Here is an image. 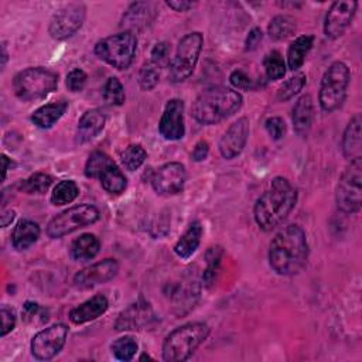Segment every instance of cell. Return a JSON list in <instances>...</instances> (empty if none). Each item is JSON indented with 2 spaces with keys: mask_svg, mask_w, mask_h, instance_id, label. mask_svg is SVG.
I'll return each mask as SVG.
<instances>
[{
  "mask_svg": "<svg viewBox=\"0 0 362 362\" xmlns=\"http://www.w3.org/2000/svg\"><path fill=\"white\" fill-rule=\"evenodd\" d=\"M308 259V242L304 229L291 223L281 228L270 242L269 264L280 276L300 273Z\"/></svg>",
  "mask_w": 362,
  "mask_h": 362,
  "instance_id": "cell-1",
  "label": "cell"
},
{
  "mask_svg": "<svg viewBox=\"0 0 362 362\" xmlns=\"http://www.w3.org/2000/svg\"><path fill=\"white\" fill-rule=\"evenodd\" d=\"M297 202V189L286 177H274L269 188L256 199L253 216L266 232L276 229L290 215Z\"/></svg>",
  "mask_w": 362,
  "mask_h": 362,
  "instance_id": "cell-2",
  "label": "cell"
},
{
  "mask_svg": "<svg viewBox=\"0 0 362 362\" xmlns=\"http://www.w3.org/2000/svg\"><path fill=\"white\" fill-rule=\"evenodd\" d=\"M242 103L243 98L239 92L225 86H212L195 98L191 115L198 123L212 126L235 115L242 107Z\"/></svg>",
  "mask_w": 362,
  "mask_h": 362,
  "instance_id": "cell-3",
  "label": "cell"
},
{
  "mask_svg": "<svg viewBox=\"0 0 362 362\" xmlns=\"http://www.w3.org/2000/svg\"><path fill=\"white\" fill-rule=\"evenodd\" d=\"M211 328L205 322H187L174 328L163 341V359L167 362L187 361L208 338Z\"/></svg>",
  "mask_w": 362,
  "mask_h": 362,
  "instance_id": "cell-4",
  "label": "cell"
},
{
  "mask_svg": "<svg viewBox=\"0 0 362 362\" xmlns=\"http://www.w3.org/2000/svg\"><path fill=\"white\" fill-rule=\"evenodd\" d=\"M58 86V74L44 66H30L13 78V89L20 100L44 99Z\"/></svg>",
  "mask_w": 362,
  "mask_h": 362,
  "instance_id": "cell-5",
  "label": "cell"
},
{
  "mask_svg": "<svg viewBox=\"0 0 362 362\" xmlns=\"http://www.w3.org/2000/svg\"><path fill=\"white\" fill-rule=\"evenodd\" d=\"M349 79L351 74L345 62L335 61L327 68L322 75L318 93V102L324 112L329 113L342 106L346 98Z\"/></svg>",
  "mask_w": 362,
  "mask_h": 362,
  "instance_id": "cell-6",
  "label": "cell"
},
{
  "mask_svg": "<svg viewBox=\"0 0 362 362\" xmlns=\"http://www.w3.org/2000/svg\"><path fill=\"white\" fill-rule=\"evenodd\" d=\"M137 38L132 31L109 35L95 45V54L116 69H127L136 55Z\"/></svg>",
  "mask_w": 362,
  "mask_h": 362,
  "instance_id": "cell-7",
  "label": "cell"
},
{
  "mask_svg": "<svg viewBox=\"0 0 362 362\" xmlns=\"http://www.w3.org/2000/svg\"><path fill=\"white\" fill-rule=\"evenodd\" d=\"M335 202L344 214H358L362 205V157L351 160L335 188Z\"/></svg>",
  "mask_w": 362,
  "mask_h": 362,
  "instance_id": "cell-8",
  "label": "cell"
},
{
  "mask_svg": "<svg viewBox=\"0 0 362 362\" xmlns=\"http://www.w3.org/2000/svg\"><path fill=\"white\" fill-rule=\"evenodd\" d=\"M99 218L100 212L95 205H75L51 218L45 232L51 239H59L81 228L95 223L96 221H99Z\"/></svg>",
  "mask_w": 362,
  "mask_h": 362,
  "instance_id": "cell-9",
  "label": "cell"
},
{
  "mask_svg": "<svg viewBox=\"0 0 362 362\" xmlns=\"http://www.w3.org/2000/svg\"><path fill=\"white\" fill-rule=\"evenodd\" d=\"M202 44L204 37L199 31L188 33L180 40L175 55L168 64V76L171 82H182L191 76L197 66Z\"/></svg>",
  "mask_w": 362,
  "mask_h": 362,
  "instance_id": "cell-10",
  "label": "cell"
},
{
  "mask_svg": "<svg viewBox=\"0 0 362 362\" xmlns=\"http://www.w3.org/2000/svg\"><path fill=\"white\" fill-rule=\"evenodd\" d=\"M86 7L82 3H69L61 7L51 18L48 33L54 40L62 41L72 37L83 24Z\"/></svg>",
  "mask_w": 362,
  "mask_h": 362,
  "instance_id": "cell-11",
  "label": "cell"
},
{
  "mask_svg": "<svg viewBox=\"0 0 362 362\" xmlns=\"http://www.w3.org/2000/svg\"><path fill=\"white\" fill-rule=\"evenodd\" d=\"M68 337V327L65 324H52L38 331L31 339V354L38 361L52 359L64 348Z\"/></svg>",
  "mask_w": 362,
  "mask_h": 362,
  "instance_id": "cell-12",
  "label": "cell"
},
{
  "mask_svg": "<svg viewBox=\"0 0 362 362\" xmlns=\"http://www.w3.org/2000/svg\"><path fill=\"white\" fill-rule=\"evenodd\" d=\"M187 181V171L181 163L170 161L158 167L151 177V187L158 195L170 197L181 192Z\"/></svg>",
  "mask_w": 362,
  "mask_h": 362,
  "instance_id": "cell-13",
  "label": "cell"
},
{
  "mask_svg": "<svg viewBox=\"0 0 362 362\" xmlns=\"http://www.w3.org/2000/svg\"><path fill=\"white\" fill-rule=\"evenodd\" d=\"M156 322V314L148 301L139 298L127 305L116 318V331H139Z\"/></svg>",
  "mask_w": 362,
  "mask_h": 362,
  "instance_id": "cell-14",
  "label": "cell"
},
{
  "mask_svg": "<svg viewBox=\"0 0 362 362\" xmlns=\"http://www.w3.org/2000/svg\"><path fill=\"white\" fill-rule=\"evenodd\" d=\"M117 272H119L117 260L107 257L81 269L74 276V286L79 290H89L95 286H99L112 280L117 274Z\"/></svg>",
  "mask_w": 362,
  "mask_h": 362,
  "instance_id": "cell-15",
  "label": "cell"
},
{
  "mask_svg": "<svg viewBox=\"0 0 362 362\" xmlns=\"http://www.w3.org/2000/svg\"><path fill=\"white\" fill-rule=\"evenodd\" d=\"M356 7H358V1H349V0L334 1L325 14L324 34L331 40L339 38L352 23L354 16L356 13Z\"/></svg>",
  "mask_w": 362,
  "mask_h": 362,
  "instance_id": "cell-16",
  "label": "cell"
},
{
  "mask_svg": "<svg viewBox=\"0 0 362 362\" xmlns=\"http://www.w3.org/2000/svg\"><path fill=\"white\" fill-rule=\"evenodd\" d=\"M160 134L170 141H175L184 137V102L181 99H170L164 107L158 123Z\"/></svg>",
  "mask_w": 362,
  "mask_h": 362,
  "instance_id": "cell-17",
  "label": "cell"
},
{
  "mask_svg": "<svg viewBox=\"0 0 362 362\" xmlns=\"http://www.w3.org/2000/svg\"><path fill=\"white\" fill-rule=\"evenodd\" d=\"M249 137V120L247 117H239L223 133L219 140V153L223 158L232 160L238 157L246 146Z\"/></svg>",
  "mask_w": 362,
  "mask_h": 362,
  "instance_id": "cell-18",
  "label": "cell"
},
{
  "mask_svg": "<svg viewBox=\"0 0 362 362\" xmlns=\"http://www.w3.org/2000/svg\"><path fill=\"white\" fill-rule=\"evenodd\" d=\"M165 296L174 305V311L177 315L187 314L191 308H194L198 297H199V286L197 281H180L168 286V291Z\"/></svg>",
  "mask_w": 362,
  "mask_h": 362,
  "instance_id": "cell-19",
  "label": "cell"
},
{
  "mask_svg": "<svg viewBox=\"0 0 362 362\" xmlns=\"http://www.w3.org/2000/svg\"><path fill=\"white\" fill-rule=\"evenodd\" d=\"M157 16V8L154 3L150 1H136L129 6L122 17L120 25L124 27V31L143 30L148 27Z\"/></svg>",
  "mask_w": 362,
  "mask_h": 362,
  "instance_id": "cell-20",
  "label": "cell"
},
{
  "mask_svg": "<svg viewBox=\"0 0 362 362\" xmlns=\"http://www.w3.org/2000/svg\"><path fill=\"white\" fill-rule=\"evenodd\" d=\"M109 307V301L103 294H95L79 305L74 307L69 311V320L75 325H81L89 321H93L103 315Z\"/></svg>",
  "mask_w": 362,
  "mask_h": 362,
  "instance_id": "cell-21",
  "label": "cell"
},
{
  "mask_svg": "<svg viewBox=\"0 0 362 362\" xmlns=\"http://www.w3.org/2000/svg\"><path fill=\"white\" fill-rule=\"evenodd\" d=\"M314 102L311 95L305 93L300 96L291 110L293 127L298 136L305 137L310 133L314 123Z\"/></svg>",
  "mask_w": 362,
  "mask_h": 362,
  "instance_id": "cell-22",
  "label": "cell"
},
{
  "mask_svg": "<svg viewBox=\"0 0 362 362\" xmlns=\"http://www.w3.org/2000/svg\"><path fill=\"white\" fill-rule=\"evenodd\" d=\"M105 123H106V116L102 110L99 109L86 110L78 122L76 134H75L76 143L83 144L93 140L103 130Z\"/></svg>",
  "mask_w": 362,
  "mask_h": 362,
  "instance_id": "cell-23",
  "label": "cell"
},
{
  "mask_svg": "<svg viewBox=\"0 0 362 362\" xmlns=\"http://www.w3.org/2000/svg\"><path fill=\"white\" fill-rule=\"evenodd\" d=\"M361 115L356 113L346 124L342 140H341V150L345 158L354 160L361 156V147H362V139H361Z\"/></svg>",
  "mask_w": 362,
  "mask_h": 362,
  "instance_id": "cell-24",
  "label": "cell"
},
{
  "mask_svg": "<svg viewBox=\"0 0 362 362\" xmlns=\"http://www.w3.org/2000/svg\"><path fill=\"white\" fill-rule=\"evenodd\" d=\"M202 225L199 221H192L188 228L184 230V233L180 236V239L174 245V253L182 259L188 260L195 250L198 249L202 238Z\"/></svg>",
  "mask_w": 362,
  "mask_h": 362,
  "instance_id": "cell-25",
  "label": "cell"
},
{
  "mask_svg": "<svg viewBox=\"0 0 362 362\" xmlns=\"http://www.w3.org/2000/svg\"><path fill=\"white\" fill-rule=\"evenodd\" d=\"M68 102L64 99L42 105L34 110V113L31 115V122L40 129H49L64 116Z\"/></svg>",
  "mask_w": 362,
  "mask_h": 362,
  "instance_id": "cell-26",
  "label": "cell"
},
{
  "mask_svg": "<svg viewBox=\"0 0 362 362\" xmlns=\"http://www.w3.org/2000/svg\"><path fill=\"white\" fill-rule=\"evenodd\" d=\"M40 225L31 219H21L11 232V245L17 250H25L40 238Z\"/></svg>",
  "mask_w": 362,
  "mask_h": 362,
  "instance_id": "cell-27",
  "label": "cell"
},
{
  "mask_svg": "<svg viewBox=\"0 0 362 362\" xmlns=\"http://www.w3.org/2000/svg\"><path fill=\"white\" fill-rule=\"evenodd\" d=\"M100 249V240L93 233H82L71 243V257L76 262L92 260Z\"/></svg>",
  "mask_w": 362,
  "mask_h": 362,
  "instance_id": "cell-28",
  "label": "cell"
},
{
  "mask_svg": "<svg viewBox=\"0 0 362 362\" xmlns=\"http://www.w3.org/2000/svg\"><path fill=\"white\" fill-rule=\"evenodd\" d=\"M314 37L313 35H300L297 37L287 49V65L291 71H297L305 61L307 54L313 48Z\"/></svg>",
  "mask_w": 362,
  "mask_h": 362,
  "instance_id": "cell-29",
  "label": "cell"
},
{
  "mask_svg": "<svg viewBox=\"0 0 362 362\" xmlns=\"http://www.w3.org/2000/svg\"><path fill=\"white\" fill-rule=\"evenodd\" d=\"M99 181H100L102 188L106 192H109L110 195H119L127 187V180H126L124 174L122 173V170L116 165V163L109 165L102 173V175L99 177Z\"/></svg>",
  "mask_w": 362,
  "mask_h": 362,
  "instance_id": "cell-30",
  "label": "cell"
},
{
  "mask_svg": "<svg viewBox=\"0 0 362 362\" xmlns=\"http://www.w3.org/2000/svg\"><path fill=\"white\" fill-rule=\"evenodd\" d=\"M296 31V21L287 14H279L273 17L267 25V34L274 41H281L293 35Z\"/></svg>",
  "mask_w": 362,
  "mask_h": 362,
  "instance_id": "cell-31",
  "label": "cell"
},
{
  "mask_svg": "<svg viewBox=\"0 0 362 362\" xmlns=\"http://www.w3.org/2000/svg\"><path fill=\"white\" fill-rule=\"evenodd\" d=\"M222 256H223V249L219 245L211 246L206 250V253H205L206 267H205V270L202 273V283H204V286L209 287L211 284H214V281L216 279V274H218V270H219V266H221Z\"/></svg>",
  "mask_w": 362,
  "mask_h": 362,
  "instance_id": "cell-32",
  "label": "cell"
},
{
  "mask_svg": "<svg viewBox=\"0 0 362 362\" xmlns=\"http://www.w3.org/2000/svg\"><path fill=\"white\" fill-rule=\"evenodd\" d=\"M79 195V187L74 180H62L59 181L52 192H51V202L54 205H65L71 204Z\"/></svg>",
  "mask_w": 362,
  "mask_h": 362,
  "instance_id": "cell-33",
  "label": "cell"
},
{
  "mask_svg": "<svg viewBox=\"0 0 362 362\" xmlns=\"http://www.w3.org/2000/svg\"><path fill=\"white\" fill-rule=\"evenodd\" d=\"M52 184V177L47 173H34L18 182V189L25 194H44Z\"/></svg>",
  "mask_w": 362,
  "mask_h": 362,
  "instance_id": "cell-34",
  "label": "cell"
},
{
  "mask_svg": "<svg viewBox=\"0 0 362 362\" xmlns=\"http://www.w3.org/2000/svg\"><path fill=\"white\" fill-rule=\"evenodd\" d=\"M139 349L137 341L132 335H124L117 339H115L110 345V351L113 356L119 361H130L134 358L136 352Z\"/></svg>",
  "mask_w": 362,
  "mask_h": 362,
  "instance_id": "cell-35",
  "label": "cell"
},
{
  "mask_svg": "<svg viewBox=\"0 0 362 362\" xmlns=\"http://www.w3.org/2000/svg\"><path fill=\"white\" fill-rule=\"evenodd\" d=\"M263 66L266 76L272 81L281 79L286 74V64L281 54L277 49H272L263 58Z\"/></svg>",
  "mask_w": 362,
  "mask_h": 362,
  "instance_id": "cell-36",
  "label": "cell"
},
{
  "mask_svg": "<svg viewBox=\"0 0 362 362\" xmlns=\"http://www.w3.org/2000/svg\"><path fill=\"white\" fill-rule=\"evenodd\" d=\"M115 164V161L102 151H93L85 164V175L88 178H99L102 173L109 167Z\"/></svg>",
  "mask_w": 362,
  "mask_h": 362,
  "instance_id": "cell-37",
  "label": "cell"
},
{
  "mask_svg": "<svg viewBox=\"0 0 362 362\" xmlns=\"http://www.w3.org/2000/svg\"><path fill=\"white\" fill-rule=\"evenodd\" d=\"M102 95H103V100L109 106H120V105L124 103V99H126L124 88H123L122 82L116 76H110L105 82Z\"/></svg>",
  "mask_w": 362,
  "mask_h": 362,
  "instance_id": "cell-38",
  "label": "cell"
},
{
  "mask_svg": "<svg viewBox=\"0 0 362 362\" xmlns=\"http://www.w3.org/2000/svg\"><path fill=\"white\" fill-rule=\"evenodd\" d=\"M147 158V151L140 144H130L122 153V163L126 170L136 171Z\"/></svg>",
  "mask_w": 362,
  "mask_h": 362,
  "instance_id": "cell-39",
  "label": "cell"
},
{
  "mask_svg": "<svg viewBox=\"0 0 362 362\" xmlns=\"http://www.w3.org/2000/svg\"><path fill=\"white\" fill-rule=\"evenodd\" d=\"M21 317L23 321L27 324H34V325H42L48 321V310L41 307L38 303L34 301H25L21 310Z\"/></svg>",
  "mask_w": 362,
  "mask_h": 362,
  "instance_id": "cell-40",
  "label": "cell"
},
{
  "mask_svg": "<svg viewBox=\"0 0 362 362\" xmlns=\"http://www.w3.org/2000/svg\"><path fill=\"white\" fill-rule=\"evenodd\" d=\"M305 74L298 72L296 75H293L291 78H288L286 82H283V85L279 88L277 90V99L279 100H288L291 99L294 95H297L305 85Z\"/></svg>",
  "mask_w": 362,
  "mask_h": 362,
  "instance_id": "cell-41",
  "label": "cell"
},
{
  "mask_svg": "<svg viewBox=\"0 0 362 362\" xmlns=\"http://www.w3.org/2000/svg\"><path fill=\"white\" fill-rule=\"evenodd\" d=\"M160 66L151 61L146 62L139 71V85L143 90H151L160 81Z\"/></svg>",
  "mask_w": 362,
  "mask_h": 362,
  "instance_id": "cell-42",
  "label": "cell"
},
{
  "mask_svg": "<svg viewBox=\"0 0 362 362\" xmlns=\"http://www.w3.org/2000/svg\"><path fill=\"white\" fill-rule=\"evenodd\" d=\"M170 51H171V47L168 42L165 41H161V42H157L153 49H151V62L158 65L160 68H163L164 65L170 64Z\"/></svg>",
  "mask_w": 362,
  "mask_h": 362,
  "instance_id": "cell-43",
  "label": "cell"
},
{
  "mask_svg": "<svg viewBox=\"0 0 362 362\" xmlns=\"http://www.w3.org/2000/svg\"><path fill=\"white\" fill-rule=\"evenodd\" d=\"M88 75L85 71H82L81 68H75L72 71H69V74L66 75V88L71 92H79L83 89L85 83H86Z\"/></svg>",
  "mask_w": 362,
  "mask_h": 362,
  "instance_id": "cell-44",
  "label": "cell"
},
{
  "mask_svg": "<svg viewBox=\"0 0 362 362\" xmlns=\"http://www.w3.org/2000/svg\"><path fill=\"white\" fill-rule=\"evenodd\" d=\"M264 127H266V132L269 133V136L273 139V140H280L284 137L286 134V123L281 117L279 116H272V117H267L266 122H264Z\"/></svg>",
  "mask_w": 362,
  "mask_h": 362,
  "instance_id": "cell-45",
  "label": "cell"
},
{
  "mask_svg": "<svg viewBox=\"0 0 362 362\" xmlns=\"http://www.w3.org/2000/svg\"><path fill=\"white\" fill-rule=\"evenodd\" d=\"M230 83L236 88V89H242V90H250L255 86L253 79L242 69H235L230 76H229Z\"/></svg>",
  "mask_w": 362,
  "mask_h": 362,
  "instance_id": "cell-46",
  "label": "cell"
},
{
  "mask_svg": "<svg viewBox=\"0 0 362 362\" xmlns=\"http://www.w3.org/2000/svg\"><path fill=\"white\" fill-rule=\"evenodd\" d=\"M0 315H1V337H6L16 327V321H17L16 311L11 307L3 305L0 310Z\"/></svg>",
  "mask_w": 362,
  "mask_h": 362,
  "instance_id": "cell-47",
  "label": "cell"
},
{
  "mask_svg": "<svg viewBox=\"0 0 362 362\" xmlns=\"http://www.w3.org/2000/svg\"><path fill=\"white\" fill-rule=\"evenodd\" d=\"M208 153H209V144L206 140H199L195 146H194V150L191 153V157L194 161H204L206 157H208Z\"/></svg>",
  "mask_w": 362,
  "mask_h": 362,
  "instance_id": "cell-48",
  "label": "cell"
},
{
  "mask_svg": "<svg viewBox=\"0 0 362 362\" xmlns=\"http://www.w3.org/2000/svg\"><path fill=\"white\" fill-rule=\"evenodd\" d=\"M262 38H263L262 30H260L259 27L252 28V30H250V33H249V35L246 37V41H245V49H246V51H252V49H255V48L259 45V42L262 41Z\"/></svg>",
  "mask_w": 362,
  "mask_h": 362,
  "instance_id": "cell-49",
  "label": "cell"
},
{
  "mask_svg": "<svg viewBox=\"0 0 362 362\" xmlns=\"http://www.w3.org/2000/svg\"><path fill=\"white\" fill-rule=\"evenodd\" d=\"M165 4L174 11H188L195 6L194 1H187V0H171V1H165Z\"/></svg>",
  "mask_w": 362,
  "mask_h": 362,
  "instance_id": "cell-50",
  "label": "cell"
},
{
  "mask_svg": "<svg viewBox=\"0 0 362 362\" xmlns=\"http://www.w3.org/2000/svg\"><path fill=\"white\" fill-rule=\"evenodd\" d=\"M16 218V212L13 209H8V211H3L1 215H0V223L3 228L8 226Z\"/></svg>",
  "mask_w": 362,
  "mask_h": 362,
  "instance_id": "cell-51",
  "label": "cell"
},
{
  "mask_svg": "<svg viewBox=\"0 0 362 362\" xmlns=\"http://www.w3.org/2000/svg\"><path fill=\"white\" fill-rule=\"evenodd\" d=\"M1 158H3V180L6 178V175H7V171H8V163H10V158L6 156V154H3L1 156Z\"/></svg>",
  "mask_w": 362,
  "mask_h": 362,
  "instance_id": "cell-52",
  "label": "cell"
},
{
  "mask_svg": "<svg viewBox=\"0 0 362 362\" xmlns=\"http://www.w3.org/2000/svg\"><path fill=\"white\" fill-rule=\"evenodd\" d=\"M1 52H3V57H1V66H4L6 65V62H7V52H6V45L3 44L1 45Z\"/></svg>",
  "mask_w": 362,
  "mask_h": 362,
  "instance_id": "cell-53",
  "label": "cell"
}]
</instances>
